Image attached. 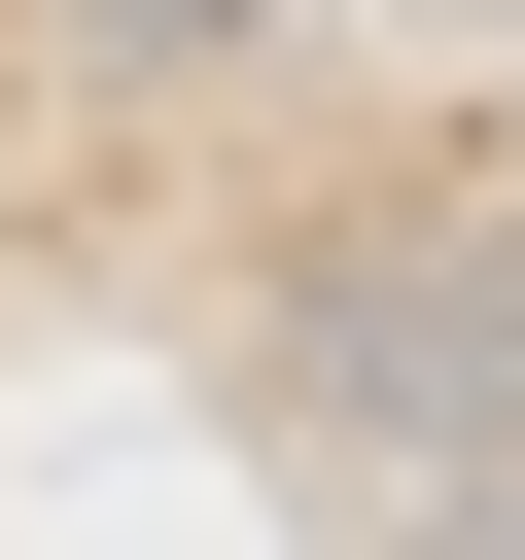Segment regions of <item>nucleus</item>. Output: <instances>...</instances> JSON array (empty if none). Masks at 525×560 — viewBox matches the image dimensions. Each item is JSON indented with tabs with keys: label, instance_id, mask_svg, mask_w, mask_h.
Wrapping results in <instances>:
<instances>
[{
	"label": "nucleus",
	"instance_id": "1",
	"mask_svg": "<svg viewBox=\"0 0 525 560\" xmlns=\"http://www.w3.org/2000/svg\"><path fill=\"white\" fill-rule=\"evenodd\" d=\"M105 35H175V70H210V35H280V0H105Z\"/></svg>",
	"mask_w": 525,
	"mask_h": 560
}]
</instances>
